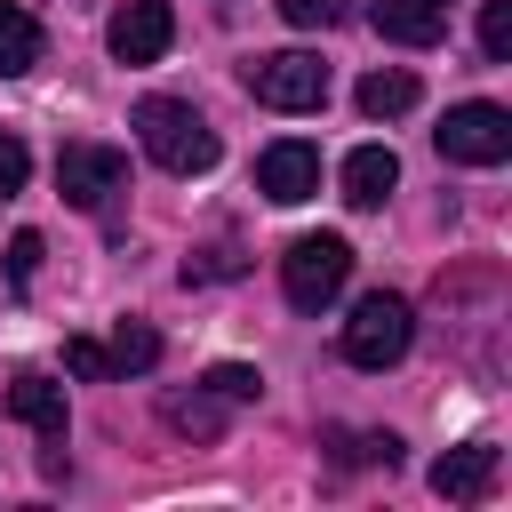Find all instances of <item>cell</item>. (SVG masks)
I'll return each instance as SVG.
<instances>
[{
    "label": "cell",
    "mask_w": 512,
    "mask_h": 512,
    "mask_svg": "<svg viewBox=\"0 0 512 512\" xmlns=\"http://www.w3.org/2000/svg\"><path fill=\"white\" fill-rule=\"evenodd\" d=\"M136 136H144V152H152L168 176L216 168V128H208L192 104H176V96H144V104H136Z\"/></svg>",
    "instance_id": "1"
},
{
    "label": "cell",
    "mask_w": 512,
    "mask_h": 512,
    "mask_svg": "<svg viewBox=\"0 0 512 512\" xmlns=\"http://www.w3.org/2000/svg\"><path fill=\"white\" fill-rule=\"evenodd\" d=\"M344 280H352V240H336V232H304V240H288V256H280V288H288L296 312L336 304Z\"/></svg>",
    "instance_id": "2"
},
{
    "label": "cell",
    "mask_w": 512,
    "mask_h": 512,
    "mask_svg": "<svg viewBox=\"0 0 512 512\" xmlns=\"http://www.w3.org/2000/svg\"><path fill=\"white\" fill-rule=\"evenodd\" d=\"M432 144H440V160H456V168H496V160H512V112H504V104H456V112L432 128Z\"/></svg>",
    "instance_id": "3"
},
{
    "label": "cell",
    "mask_w": 512,
    "mask_h": 512,
    "mask_svg": "<svg viewBox=\"0 0 512 512\" xmlns=\"http://www.w3.org/2000/svg\"><path fill=\"white\" fill-rule=\"evenodd\" d=\"M408 336H416L408 304L376 288V296H360L352 320H344V360H352V368H392V360L408 352Z\"/></svg>",
    "instance_id": "4"
},
{
    "label": "cell",
    "mask_w": 512,
    "mask_h": 512,
    "mask_svg": "<svg viewBox=\"0 0 512 512\" xmlns=\"http://www.w3.org/2000/svg\"><path fill=\"white\" fill-rule=\"evenodd\" d=\"M248 96L272 104V112H312V104H328V64L304 56V48L256 56V64H248Z\"/></svg>",
    "instance_id": "5"
},
{
    "label": "cell",
    "mask_w": 512,
    "mask_h": 512,
    "mask_svg": "<svg viewBox=\"0 0 512 512\" xmlns=\"http://www.w3.org/2000/svg\"><path fill=\"white\" fill-rule=\"evenodd\" d=\"M56 192L72 208H104L112 192H128V152H112V144H64L56 152Z\"/></svg>",
    "instance_id": "6"
},
{
    "label": "cell",
    "mask_w": 512,
    "mask_h": 512,
    "mask_svg": "<svg viewBox=\"0 0 512 512\" xmlns=\"http://www.w3.org/2000/svg\"><path fill=\"white\" fill-rule=\"evenodd\" d=\"M256 192H264V200H280V208L312 200V192H320V152H312V144H296V136L264 144V160H256Z\"/></svg>",
    "instance_id": "7"
},
{
    "label": "cell",
    "mask_w": 512,
    "mask_h": 512,
    "mask_svg": "<svg viewBox=\"0 0 512 512\" xmlns=\"http://www.w3.org/2000/svg\"><path fill=\"white\" fill-rule=\"evenodd\" d=\"M168 40H176L168 0H120V16H112V56L120 64H160Z\"/></svg>",
    "instance_id": "8"
},
{
    "label": "cell",
    "mask_w": 512,
    "mask_h": 512,
    "mask_svg": "<svg viewBox=\"0 0 512 512\" xmlns=\"http://www.w3.org/2000/svg\"><path fill=\"white\" fill-rule=\"evenodd\" d=\"M368 24L400 48H432L448 32V0H368Z\"/></svg>",
    "instance_id": "9"
},
{
    "label": "cell",
    "mask_w": 512,
    "mask_h": 512,
    "mask_svg": "<svg viewBox=\"0 0 512 512\" xmlns=\"http://www.w3.org/2000/svg\"><path fill=\"white\" fill-rule=\"evenodd\" d=\"M432 488H440L448 504H480V496L496 488V448H480V440H472V448H448V456L432 464Z\"/></svg>",
    "instance_id": "10"
},
{
    "label": "cell",
    "mask_w": 512,
    "mask_h": 512,
    "mask_svg": "<svg viewBox=\"0 0 512 512\" xmlns=\"http://www.w3.org/2000/svg\"><path fill=\"white\" fill-rule=\"evenodd\" d=\"M8 416L64 448V384H48V376H16V384H8Z\"/></svg>",
    "instance_id": "11"
},
{
    "label": "cell",
    "mask_w": 512,
    "mask_h": 512,
    "mask_svg": "<svg viewBox=\"0 0 512 512\" xmlns=\"http://www.w3.org/2000/svg\"><path fill=\"white\" fill-rule=\"evenodd\" d=\"M40 48H48V32H40V16H32L24 0H0V80H16V72H32V64H40Z\"/></svg>",
    "instance_id": "12"
},
{
    "label": "cell",
    "mask_w": 512,
    "mask_h": 512,
    "mask_svg": "<svg viewBox=\"0 0 512 512\" xmlns=\"http://www.w3.org/2000/svg\"><path fill=\"white\" fill-rule=\"evenodd\" d=\"M392 184H400V160H392L384 144H360V152L344 160V200H352V208H384Z\"/></svg>",
    "instance_id": "13"
},
{
    "label": "cell",
    "mask_w": 512,
    "mask_h": 512,
    "mask_svg": "<svg viewBox=\"0 0 512 512\" xmlns=\"http://www.w3.org/2000/svg\"><path fill=\"white\" fill-rule=\"evenodd\" d=\"M360 112H368V120L416 112V72H368V80H360Z\"/></svg>",
    "instance_id": "14"
},
{
    "label": "cell",
    "mask_w": 512,
    "mask_h": 512,
    "mask_svg": "<svg viewBox=\"0 0 512 512\" xmlns=\"http://www.w3.org/2000/svg\"><path fill=\"white\" fill-rule=\"evenodd\" d=\"M104 360H112V376H144V368L160 360V336H152L144 320H120L112 344H104Z\"/></svg>",
    "instance_id": "15"
},
{
    "label": "cell",
    "mask_w": 512,
    "mask_h": 512,
    "mask_svg": "<svg viewBox=\"0 0 512 512\" xmlns=\"http://www.w3.org/2000/svg\"><path fill=\"white\" fill-rule=\"evenodd\" d=\"M168 424H176L184 440H216V432H224V400H216V392H176V400H168Z\"/></svg>",
    "instance_id": "16"
},
{
    "label": "cell",
    "mask_w": 512,
    "mask_h": 512,
    "mask_svg": "<svg viewBox=\"0 0 512 512\" xmlns=\"http://www.w3.org/2000/svg\"><path fill=\"white\" fill-rule=\"evenodd\" d=\"M480 56L512 64V0H480Z\"/></svg>",
    "instance_id": "17"
},
{
    "label": "cell",
    "mask_w": 512,
    "mask_h": 512,
    "mask_svg": "<svg viewBox=\"0 0 512 512\" xmlns=\"http://www.w3.org/2000/svg\"><path fill=\"white\" fill-rule=\"evenodd\" d=\"M208 392H216V400H256V392H264V376H256V368H240V360H224V368H208Z\"/></svg>",
    "instance_id": "18"
},
{
    "label": "cell",
    "mask_w": 512,
    "mask_h": 512,
    "mask_svg": "<svg viewBox=\"0 0 512 512\" xmlns=\"http://www.w3.org/2000/svg\"><path fill=\"white\" fill-rule=\"evenodd\" d=\"M280 16L296 32H328V24H344V0H280Z\"/></svg>",
    "instance_id": "19"
},
{
    "label": "cell",
    "mask_w": 512,
    "mask_h": 512,
    "mask_svg": "<svg viewBox=\"0 0 512 512\" xmlns=\"http://www.w3.org/2000/svg\"><path fill=\"white\" fill-rule=\"evenodd\" d=\"M24 176H32V152H24V136H8V128H0V200H16V192H24Z\"/></svg>",
    "instance_id": "20"
},
{
    "label": "cell",
    "mask_w": 512,
    "mask_h": 512,
    "mask_svg": "<svg viewBox=\"0 0 512 512\" xmlns=\"http://www.w3.org/2000/svg\"><path fill=\"white\" fill-rule=\"evenodd\" d=\"M40 256H48V248H40V232H16V240H8V280H16V288H32Z\"/></svg>",
    "instance_id": "21"
},
{
    "label": "cell",
    "mask_w": 512,
    "mask_h": 512,
    "mask_svg": "<svg viewBox=\"0 0 512 512\" xmlns=\"http://www.w3.org/2000/svg\"><path fill=\"white\" fill-rule=\"evenodd\" d=\"M64 368H72V376H112V360H104L96 336H72V344H64Z\"/></svg>",
    "instance_id": "22"
},
{
    "label": "cell",
    "mask_w": 512,
    "mask_h": 512,
    "mask_svg": "<svg viewBox=\"0 0 512 512\" xmlns=\"http://www.w3.org/2000/svg\"><path fill=\"white\" fill-rule=\"evenodd\" d=\"M232 272H240V256H232V248H208V256H192V264H184V280H232Z\"/></svg>",
    "instance_id": "23"
}]
</instances>
